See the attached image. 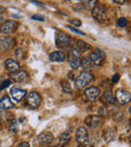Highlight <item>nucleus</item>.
<instances>
[{
  "mask_svg": "<svg viewBox=\"0 0 131 147\" xmlns=\"http://www.w3.org/2000/svg\"><path fill=\"white\" fill-rule=\"evenodd\" d=\"M94 77L90 71H82L80 74V76L77 78L76 80V86L79 89H83L85 87H87L91 82L93 81Z\"/></svg>",
  "mask_w": 131,
  "mask_h": 147,
  "instance_id": "obj_1",
  "label": "nucleus"
},
{
  "mask_svg": "<svg viewBox=\"0 0 131 147\" xmlns=\"http://www.w3.org/2000/svg\"><path fill=\"white\" fill-rule=\"evenodd\" d=\"M92 15L94 17V19H96L100 23H105L107 18H108L106 9H105V7L103 5H96L92 9Z\"/></svg>",
  "mask_w": 131,
  "mask_h": 147,
  "instance_id": "obj_2",
  "label": "nucleus"
},
{
  "mask_svg": "<svg viewBox=\"0 0 131 147\" xmlns=\"http://www.w3.org/2000/svg\"><path fill=\"white\" fill-rule=\"evenodd\" d=\"M81 53L76 49H71L69 53V61H70V67L73 69H79L81 65Z\"/></svg>",
  "mask_w": 131,
  "mask_h": 147,
  "instance_id": "obj_3",
  "label": "nucleus"
},
{
  "mask_svg": "<svg viewBox=\"0 0 131 147\" xmlns=\"http://www.w3.org/2000/svg\"><path fill=\"white\" fill-rule=\"evenodd\" d=\"M18 27V23L14 20H6L0 26V33L4 35H8L13 33Z\"/></svg>",
  "mask_w": 131,
  "mask_h": 147,
  "instance_id": "obj_4",
  "label": "nucleus"
},
{
  "mask_svg": "<svg viewBox=\"0 0 131 147\" xmlns=\"http://www.w3.org/2000/svg\"><path fill=\"white\" fill-rule=\"evenodd\" d=\"M76 138L77 142L81 145H87L89 142V133L87 129L83 126H80L77 129L76 132Z\"/></svg>",
  "mask_w": 131,
  "mask_h": 147,
  "instance_id": "obj_5",
  "label": "nucleus"
},
{
  "mask_svg": "<svg viewBox=\"0 0 131 147\" xmlns=\"http://www.w3.org/2000/svg\"><path fill=\"white\" fill-rule=\"evenodd\" d=\"M71 43V36L66 34L65 32L57 31V38H55V45L57 47H66Z\"/></svg>",
  "mask_w": 131,
  "mask_h": 147,
  "instance_id": "obj_6",
  "label": "nucleus"
},
{
  "mask_svg": "<svg viewBox=\"0 0 131 147\" xmlns=\"http://www.w3.org/2000/svg\"><path fill=\"white\" fill-rule=\"evenodd\" d=\"M41 103V97L38 93L30 92L27 97V105L30 108H37Z\"/></svg>",
  "mask_w": 131,
  "mask_h": 147,
  "instance_id": "obj_7",
  "label": "nucleus"
},
{
  "mask_svg": "<svg viewBox=\"0 0 131 147\" xmlns=\"http://www.w3.org/2000/svg\"><path fill=\"white\" fill-rule=\"evenodd\" d=\"M15 39L11 36H8V35H4L0 38V47L4 51H7V49H11L15 47Z\"/></svg>",
  "mask_w": 131,
  "mask_h": 147,
  "instance_id": "obj_8",
  "label": "nucleus"
},
{
  "mask_svg": "<svg viewBox=\"0 0 131 147\" xmlns=\"http://www.w3.org/2000/svg\"><path fill=\"white\" fill-rule=\"evenodd\" d=\"M53 135L51 132H43L36 137V142L39 145H49L53 142Z\"/></svg>",
  "mask_w": 131,
  "mask_h": 147,
  "instance_id": "obj_9",
  "label": "nucleus"
},
{
  "mask_svg": "<svg viewBox=\"0 0 131 147\" xmlns=\"http://www.w3.org/2000/svg\"><path fill=\"white\" fill-rule=\"evenodd\" d=\"M85 123L86 125L89 127V128L95 129L97 127H99L102 123V118L100 116H97V115H91V116H88L85 120Z\"/></svg>",
  "mask_w": 131,
  "mask_h": 147,
  "instance_id": "obj_10",
  "label": "nucleus"
},
{
  "mask_svg": "<svg viewBox=\"0 0 131 147\" xmlns=\"http://www.w3.org/2000/svg\"><path fill=\"white\" fill-rule=\"evenodd\" d=\"M130 98H131L130 93L126 92V91L122 90V89H120V90H118L116 92V101L119 104L121 105L127 104V103L130 102Z\"/></svg>",
  "mask_w": 131,
  "mask_h": 147,
  "instance_id": "obj_11",
  "label": "nucleus"
},
{
  "mask_svg": "<svg viewBox=\"0 0 131 147\" xmlns=\"http://www.w3.org/2000/svg\"><path fill=\"white\" fill-rule=\"evenodd\" d=\"M27 94L26 90H23V89H18V88H12L10 90V95L12 96L13 100L16 101V102H20Z\"/></svg>",
  "mask_w": 131,
  "mask_h": 147,
  "instance_id": "obj_12",
  "label": "nucleus"
},
{
  "mask_svg": "<svg viewBox=\"0 0 131 147\" xmlns=\"http://www.w3.org/2000/svg\"><path fill=\"white\" fill-rule=\"evenodd\" d=\"M100 95V90L97 87H90L85 90V96L90 101H95Z\"/></svg>",
  "mask_w": 131,
  "mask_h": 147,
  "instance_id": "obj_13",
  "label": "nucleus"
},
{
  "mask_svg": "<svg viewBox=\"0 0 131 147\" xmlns=\"http://www.w3.org/2000/svg\"><path fill=\"white\" fill-rule=\"evenodd\" d=\"M5 67H6V69L9 73L14 74L19 71L20 65H19V63H17L16 61H14V59H8L5 61Z\"/></svg>",
  "mask_w": 131,
  "mask_h": 147,
  "instance_id": "obj_14",
  "label": "nucleus"
},
{
  "mask_svg": "<svg viewBox=\"0 0 131 147\" xmlns=\"http://www.w3.org/2000/svg\"><path fill=\"white\" fill-rule=\"evenodd\" d=\"M89 59H90L91 63H92L93 65L100 67V65H102V61H103V59H104V57H102L98 53H96V51H93V53H91L90 55H89Z\"/></svg>",
  "mask_w": 131,
  "mask_h": 147,
  "instance_id": "obj_15",
  "label": "nucleus"
},
{
  "mask_svg": "<svg viewBox=\"0 0 131 147\" xmlns=\"http://www.w3.org/2000/svg\"><path fill=\"white\" fill-rule=\"evenodd\" d=\"M103 139H104L106 142H110V141H113L116 137V133L113 129L111 128H107L104 130V132L102 133Z\"/></svg>",
  "mask_w": 131,
  "mask_h": 147,
  "instance_id": "obj_16",
  "label": "nucleus"
},
{
  "mask_svg": "<svg viewBox=\"0 0 131 147\" xmlns=\"http://www.w3.org/2000/svg\"><path fill=\"white\" fill-rule=\"evenodd\" d=\"M13 103L11 102L10 98H8L7 96H4L0 99V108L4 109V110H8V109L13 108Z\"/></svg>",
  "mask_w": 131,
  "mask_h": 147,
  "instance_id": "obj_17",
  "label": "nucleus"
},
{
  "mask_svg": "<svg viewBox=\"0 0 131 147\" xmlns=\"http://www.w3.org/2000/svg\"><path fill=\"white\" fill-rule=\"evenodd\" d=\"M71 135H72V130H67L61 135L59 137V146H65L66 144H68L71 140Z\"/></svg>",
  "mask_w": 131,
  "mask_h": 147,
  "instance_id": "obj_18",
  "label": "nucleus"
},
{
  "mask_svg": "<svg viewBox=\"0 0 131 147\" xmlns=\"http://www.w3.org/2000/svg\"><path fill=\"white\" fill-rule=\"evenodd\" d=\"M49 59H51V61H57V63H61V61H63L66 59V55L63 53V51H53V53H51V55H49Z\"/></svg>",
  "mask_w": 131,
  "mask_h": 147,
  "instance_id": "obj_19",
  "label": "nucleus"
},
{
  "mask_svg": "<svg viewBox=\"0 0 131 147\" xmlns=\"http://www.w3.org/2000/svg\"><path fill=\"white\" fill-rule=\"evenodd\" d=\"M77 47V51H79L80 53H84V51H88V49H92V47H91L89 43L85 42L83 40H78L76 43Z\"/></svg>",
  "mask_w": 131,
  "mask_h": 147,
  "instance_id": "obj_20",
  "label": "nucleus"
},
{
  "mask_svg": "<svg viewBox=\"0 0 131 147\" xmlns=\"http://www.w3.org/2000/svg\"><path fill=\"white\" fill-rule=\"evenodd\" d=\"M12 78L14 79L16 82L22 83L27 79V73L25 71H18V73L16 71V73H14V75L12 76Z\"/></svg>",
  "mask_w": 131,
  "mask_h": 147,
  "instance_id": "obj_21",
  "label": "nucleus"
},
{
  "mask_svg": "<svg viewBox=\"0 0 131 147\" xmlns=\"http://www.w3.org/2000/svg\"><path fill=\"white\" fill-rule=\"evenodd\" d=\"M81 65L83 67V69H86L87 71H89L93 67V63H91L90 59L89 57H84L83 59H81Z\"/></svg>",
  "mask_w": 131,
  "mask_h": 147,
  "instance_id": "obj_22",
  "label": "nucleus"
},
{
  "mask_svg": "<svg viewBox=\"0 0 131 147\" xmlns=\"http://www.w3.org/2000/svg\"><path fill=\"white\" fill-rule=\"evenodd\" d=\"M104 101L108 104H114L115 103V99L113 98V95L111 91H106L104 93Z\"/></svg>",
  "mask_w": 131,
  "mask_h": 147,
  "instance_id": "obj_23",
  "label": "nucleus"
},
{
  "mask_svg": "<svg viewBox=\"0 0 131 147\" xmlns=\"http://www.w3.org/2000/svg\"><path fill=\"white\" fill-rule=\"evenodd\" d=\"M15 57H16L17 59L21 61V59H24L25 57H26V51H25L24 49L22 47H19L15 51Z\"/></svg>",
  "mask_w": 131,
  "mask_h": 147,
  "instance_id": "obj_24",
  "label": "nucleus"
},
{
  "mask_svg": "<svg viewBox=\"0 0 131 147\" xmlns=\"http://www.w3.org/2000/svg\"><path fill=\"white\" fill-rule=\"evenodd\" d=\"M61 89H63V92L66 93V94H71V93H72L71 85L69 84V82H67V81H63V82H61Z\"/></svg>",
  "mask_w": 131,
  "mask_h": 147,
  "instance_id": "obj_25",
  "label": "nucleus"
},
{
  "mask_svg": "<svg viewBox=\"0 0 131 147\" xmlns=\"http://www.w3.org/2000/svg\"><path fill=\"white\" fill-rule=\"evenodd\" d=\"M97 2H98V0H88L84 4V8L88 9V10H92V9L96 6Z\"/></svg>",
  "mask_w": 131,
  "mask_h": 147,
  "instance_id": "obj_26",
  "label": "nucleus"
},
{
  "mask_svg": "<svg viewBox=\"0 0 131 147\" xmlns=\"http://www.w3.org/2000/svg\"><path fill=\"white\" fill-rule=\"evenodd\" d=\"M10 130L12 131L13 133H17L19 131V127H18V123L15 119H13L10 123Z\"/></svg>",
  "mask_w": 131,
  "mask_h": 147,
  "instance_id": "obj_27",
  "label": "nucleus"
},
{
  "mask_svg": "<svg viewBox=\"0 0 131 147\" xmlns=\"http://www.w3.org/2000/svg\"><path fill=\"white\" fill-rule=\"evenodd\" d=\"M117 24H118V26H120V27H125L127 24H128V20H127L125 17H120V18L117 20Z\"/></svg>",
  "mask_w": 131,
  "mask_h": 147,
  "instance_id": "obj_28",
  "label": "nucleus"
},
{
  "mask_svg": "<svg viewBox=\"0 0 131 147\" xmlns=\"http://www.w3.org/2000/svg\"><path fill=\"white\" fill-rule=\"evenodd\" d=\"M10 85H11V81H10V80L3 81V82L1 83V85H0V91H2L3 89L7 88V87H9Z\"/></svg>",
  "mask_w": 131,
  "mask_h": 147,
  "instance_id": "obj_29",
  "label": "nucleus"
},
{
  "mask_svg": "<svg viewBox=\"0 0 131 147\" xmlns=\"http://www.w3.org/2000/svg\"><path fill=\"white\" fill-rule=\"evenodd\" d=\"M70 22H71V24L75 25V26H78V27L82 25V21H81L80 19H73V20H71Z\"/></svg>",
  "mask_w": 131,
  "mask_h": 147,
  "instance_id": "obj_30",
  "label": "nucleus"
},
{
  "mask_svg": "<svg viewBox=\"0 0 131 147\" xmlns=\"http://www.w3.org/2000/svg\"><path fill=\"white\" fill-rule=\"evenodd\" d=\"M99 114H100V115H104V116H107V115L109 114V112H108V110H107L106 107H102V108L99 110Z\"/></svg>",
  "mask_w": 131,
  "mask_h": 147,
  "instance_id": "obj_31",
  "label": "nucleus"
},
{
  "mask_svg": "<svg viewBox=\"0 0 131 147\" xmlns=\"http://www.w3.org/2000/svg\"><path fill=\"white\" fill-rule=\"evenodd\" d=\"M119 79H120V76H119V74H115L114 76L112 77V82L114 83V84H116V83L119 82Z\"/></svg>",
  "mask_w": 131,
  "mask_h": 147,
  "instance_id": "obj_32",
  "label": "nucleus"
},
{
  "mask_svg": "<svg viewBox=\"0 0 131 147\" xmlns=\"http://www.w3.org/2000/svg\"><path fill=\"white\" fill-rule=\"evenodd\" d=\"M68 27L71 29V31H74V32L78 33V34H81V35H85V33L83 32V31H80V30H78V29L74 28V27H71V26H68Z\"/></svg>",
  "mask_w": 131,
  "mask_h": 147,
  "instance_id": "obj_33",
  "label": "nucleus"
},
{
  "mask_svg": "<svg viewBox=\"0 0 131 147\" xmlns=\"http://www.w3.org/2000/svg\"><path fill=\"white\" fill-rule=\"evenodd\" d=\"M32 19H34V20H41V21H43L45 20V17L41 16V15H33L32 17H31Z\"/></svg>",
  "mask_w": 131,
  "mask_h": 147,
  "instance_id": "obj_34",
  "label": "nucleus"
},
{
  "mask_svg": "<svg viewBox=\"0 0 131 147\" xmlns=\"http://www.w3.org/2000/svg\"><path fill=\"white\" fill-rule=\"evenodd\" d=\"M96 51V53H98L99 55H101V57H104V59H105V57H106V55H105V53H104V51H101L100 49H96V51Z\"/></svg>",
  "mask_w": 131,
  "mask_h": 147,
  "instance_id": "obj_35",
  "label": "nucleus"
},
{
  "mask_svg": "<svg viewBox=\"0 0 131 147\" xmlns=\"http://www.w3.org/2000/svg\"><path fill=\"white\" fill-rule=\"evenodd\" d=\"M115 3H117V4H120V5H122V4H124L125 2H126V0H113Z\"/></svg>",
  "mask_w": 131,
  "mask_h": 147,
  "instance_id": "obj_36",
  "label": "nucleus"
},
{
  "mask_svg": "<svg viewBox=\"0 0 131 147\" xmlns=\"http://www.w3.org/2000/svg\"><path fill=\"white\" fill-rule=\"evenodd\" d=\"M17 147H29V144L27 142H22V143H20Z\"/></svg>",
  "mask_w": 131,
  "mask_h": 147,
  "instance_id": "obj_37",
  "label": "nucleus"
},
{
  "mask_svg": "<svg viewBox=\"0 0 131 147\" xmlns=\"http://www.w3.org/2000/svg\"><path fill=\"white\" fill-rule=\"evenodd\" d=\"M69 79H71V80L74 81L75 78H74V73H69Z\"/></svg>",
  "mask_w": 131,
  "mask_h": 147,
  "instance_id": "obj_38",
  "label": "nucleus"
},
{
  "mask_svg": "<svg viewBox=\"0 0 131 147\" xmlns=\"http://www.w3.org/2000/svg\"><path fill=\"white\" fill-rule=\"evenodd\" d=\"M2 19H3V15H2V14H0V21L2 20Z\"/></svg>",
  "mask_w": 131,
  "mask_h": 147,
  "instance_id": "obj_39",
  "label": "nucleus"
},
{
  "mask_svg": "<svg viewBox=\"0 0 131 147\" xmlns=\"http://www.w3.org/2000/svg\"><path fill=\"white\" fill-rule=\"evenodd\" d=\"M4 7H0V11H4Z\"/></svg>",
  "mask_w": 131,
  "mask_h": 147,
  "instance_id": "obj_40",
  "label": "nucleus"
},
{
  "mask_svg": "<svg viewBox=\"0 0 131 147\" xmlns=\"http://www.w3.org/2000/svg\"><path fill=\"white\" fill-rule=\"evenodd\" d=\"M67 1H71V0H67Z\"/></svg>",
  "mask_w": 131,
  "mask_h": 147,
  "instance_id": "obj_41",
  "label": "nucleus"
},
{
  "mask_svg": "<svg viewBox=\"0 0 131 147\" xmlns=\"http://www.w3.org/2000/svg\"><path fill=\"white\" fill-rule=\"evenodd\" d=\"M49 147H55V146H49Z\"/></svg>",
  "mask_w": 131,
  "mask_h": 147,
  "instance_id": "obj_42",
  "label": "nucleus"
},
{
  "mask_svg": "<svg viewBox=\"0 0 131 147\" xmlns=\"http://www.w3.org/2000/svg\"><path fill=\"white\" fill-rule=\"evenodd\" d=\"M79 1H82V0H79Z\"/></svg>",
  "mask_w": 131,
  "mask_h": 147,
  "instance_id": "obj_43",
  "label": "nucleus"
}]
</instances>
